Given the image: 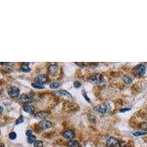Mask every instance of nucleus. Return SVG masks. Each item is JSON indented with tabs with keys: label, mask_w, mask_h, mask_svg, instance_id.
<instances>
[{
	"label": "nucleus",
	"mask_w": 147,
	"mask_h": 147,
	"mask_svg": "<svg viewBox=\"0 0 147 147\" xmlns=\"http://www.w3.org/2000/svg\"><path fill=\"white\" fill-rule=\"evenodd\" d=\"M133 71L136 75L140 77V76H143L145 74V73L146 71V66L144 65L139 64L133 68Z\"/></svg>",
	"instance_id": "f257e3e1"
},
{
	"label": "nucleus",
	"mask_w": 147,
	"mask_h": 147,
	"mask_svg": "<svg viewBox=\"0 0 147 147\" xmlns=\"http://www.w3.org/2000/svg\"><path fill=\"white\" fill-rule=\"evenodd\" d=\"M35 100L34 97L30 94H22L19 97V102L21 103H31Z\"/></svg>",
	"instance_id": "f03ea898"
},
{
	"label": "nucleus",
	"mask_w": 147,
	"mask_h": 147,
	"mask_svg": "<svg viewBox=\"0 0 147 147\" xmlns=\"http://www.w3.org/2000/svg\"><path fill=\"white\" fill-rule=\"evenodd\" d=\"M20 90L16 86H10L8 89V95L12 98H16L19 96Z\"/></svg>",
	"instance_id": "7ed1b4c3"
},
{
	"label": "nucleus",
	"mask_w": 147,
	"mask_h": 147,
	"mask_svg": "<svg viewBox=\"0 0 147 147\" xmlns=\"http://www.w3.org/2000/svg\"><path fill=\"white\" fill-rule=\"evenodd\" d=\"M52 122L49 121H47V120L41 121L38 123V127L41 130H47L49 128L52 127Z\"/></svg>",
	"instance_id": "20e7f679"
},
{
	"label": "nucleus",
	"mask_w": 147,
	"mask_h": 147,
	"mask_svg": "<svg viewBox=\"0 0 147 147\" xmlns=\"http://www.w3.org/2000/svg\"><path fill=\"white\" fill-rule=\"evenodd\" d=\"M95 110H96L98 113H99L105 114V113H107V112L108 110V106L106 104L97 105L95 107Z\"/></svg>",
	"instance_id": "39448f33"
},
{
	"label": "nucleus",
	"mask_w": 147,
	"mask_h": 147,
	"mask_svg": "<svg viewBox=\"0 0 147 147\" xmlns=\"http://www.w3.org/2000/svg\"><path fill=\"white\" fill-rule=\"evenodd\" d=\"M90 80L94 83H101L102 81V76L100 74H94L90 77Z\"/></svg>",
	"instance_id": "423d86ee"
},
{
	"label": "nucleus",
	"mask_w": 147,
	"mask_h": 147,
	"mask_svg": "<svg viewBox=\"0 0 147 147\" xmlns=\"http://www.w3.org/2000/svg\"><path fill=\"white\" fill-rule=\"evenodd\" d=\"M118 144V140L114 138H110L106 142V146L107 147H115Z\"/></svg>",
	"instance_id": "0eeeda50"
},
{
	"label": "nucleus",
	"mask_w": 147,
	"mask_h": 147,
	"mask_svg": "<svg viewBox=\"0 0 147 147\" xmlns=\"http://www.w3.org/2000/svg\"><path fill=\"white\" fill-rule=\"evenodd\" d=\"M63 136L65 138V139H68V140H72L74 137V132L73 130H66L63 133Z\"/></svg>",
	"instance_id": "6e6552de"
},
{
	"label": "nucleus",
	"mask_w": 147,
	"mask_h": 147,
	"mask_svg": "<svg viewBox=\"0 0 147 147\" xmlns=\"http://www.w3.org/2000/svg\"><path fill=\"white\" fill-rule=\"evenodd\" d=\"M47 80V77L45 74H40L38 76H37L35 79V82H40L42 84H44Z\"/></svg>",
	"instance_id": "1a4fd4ad"
},
{
	"label": "nucleus",
	"mask_w": 147,
	"mask_h": 147,
	"mask_svg": "<svg viewBox=\"0 0 147 147\" xmlns=\"http://www.w3.org/2000/svg\"><path fill=\"white\" fill-rule=\"evenodd\" d=\"M56 94L58 96H65V97H68V98H72V95L70 93H68L67 90H58V91H57Z\"/></svg>",
	"instance_id": "9d476101"
},
{
	"label": "nucleus",
	"mask_w": 147,
	"mask_h": 147,
	"mask_svg": "<svg viewBox=\"0 0 147 147\" xmlns=\"http://www.w3.org/2000/svg\"><path fill=\"white\" fill-rule=\"evenodd\" d=\"M29 63H23L21 65V71L24 73H28L30 71V68L29 67Z\"/></svg>",
	"instance_id": "9b49d317"
},
{
	"label": "nucleus",
	"mask_w": 147,
	"mask_h": 147,
	"mask_svg": "<svg viewBox=\"0 0 147 147\" xmlns=\"http://www.w3.org/2000/svg\"><path fill=\"white\" fill-rule=\"evenodd\" d=\"M49 72L50 74H54L57 73V71H58V66L56 64H52L50 65L49 66Z\"/></svg>",
	"instance_id": "f8f14e48"
},
{
	"label": "nucleus",
	"mask_w": 147,
	"mask_h": 147,
	"mask_svg": "<svg viewBox=\"0 0 147 147\" xmlns=\"http://www.w3.org/2000/svg\"><path fill=\"white\" fill-rule=\"evenodd\" d=\"M24 111H25L26 113H30V114H33L34 110H35V107L31 105H27L24 107Z\"/></svg>",
	"instance_id": "ddd939ff"
},
{
	"label": "nucleus",
	"mask_w": 147,
	"mask_h": 147,
	"mask_svg": "<svg viewBox=\"0 0 147 147\" xmlns=\"http://www.w3.org/2000/svg\"><path fill=\"white\" fill-rule=\"evenodd\" d=\"M46 115H47L46 112H45V111H39L34 115V117L35 118H38V119H41V118H45L46 116Z\"/></svg>",
	"instance_id": "4468645a"
},
{
	"label": "nucleus",
	"mask_w": 147,
	"mask_h": 147,
	"mask_svg": "<svg viewBox=\"0 0 147 147\" xmlns=\"http://www.w3.org/2000/svg\"><path fill=\"white\" fill-rule=\"evenodd\" d=\"M68 144L69 147H81V146L79 143V142L77 141V140H70Z\"/></svg>",
	"instance_id": "2eb2a0df"
},
{
	"label": "nucleus",
	"mask_w": 147,
	"mask_h": 147,
	"mask_svg": "<svg viewBox=\"0 0 147 147\" xmlns=\"http://www.w3.org/2000/svg\"><path fill=\"white\" fill-rule=\"evenodd\" d=\"M122 80H123V82H124L125 84H127V85H129V84H130V83L132 82V78H131L130 77L127 76V75L123 76V77H122Z\"/></svg>",
	"instance_id": "dca6fc26"
},
{
	"label": "nucleus",
	"mask_w": 147,
	"mask_h": 147,
	"mask_svg": "<svg viewBox=\"0 0 147 147\" xmlns=\"http://www.w3.org/2000/svg\"><path fill=\"white\" fill-rule=\"evenodd\" d=\"M32 86L34 88H37V89H43L44 88L43 84L40 83V82H34L32 83Z\"/></svg>",
	"instance_id": "f3484780"
},
{
	"label": "nucleus",
	"mask_w": 147,
	"mask_h": 147,
	"mask_svg": "<svg viewBox=\"0 0 147 147\" xmlns=\"http://www.w3.org/2000/svg\"><path fill=\"white\" fill-rule=\"evenodd\" d=\"M35 140H36V137L35 135H33L29 136L28 138H27V142L29 143H30V144L31 143H34L35 142Z\"/></svg>",
	"instance_id": "a211bd4d"
},
{
	"label": "nucleus",
	"mask_w": 147,
	"mask_h": 147,
	"mask_svg": "<svg viewBox=\"0 0 147 147\" xmlns=\"http://www.w3.org/2000/svg\"><path fill=\"white\" fill-rule=\"evenodd\" d=\"M60 84L58 82H52L50 84V88L52 89H57L60 87Z\"/></svg>",
	"instance_id": "6ab92c4d"
},
{
	"label": "nucleus",
	"mask_w": 147,
	"mask_h": 147,
	"mask_svg": "<svg viewBox=\"0 0 147 147\" xmlns=\"http://www.w3.org/2000/svg\"><path fill=\"white\" fill-rule=\"evenodd\" d=\"M24 121V117H23L22 115H20V116H19V118H18L16 120V125H18V124H20L23 123Z\"/></svg>",
	"instance_id": "aec40b11"
},
{
	"label": "nucleus",
	"mask_w": 147,
	"mask_h": 147,
	"mask_svg": "<svg viewBox=\"0 0 147 147\" xmlns=\"http://www.w3.org/2000/svg\"><path fill=\"white\" fill-rule=\"evenodd\" d=\"M43 143L41 140H35L34 143V146L35 147H43Z\"/></svg>",
	"instance_id": "412c9836"
},
{
	"label": "nucleus",
	"mask_w": 147,
	"mask_h": 147,
	"mask_svg": "<svg viewBox=\"0 0 147 147\" xmlns=\"http://www.w3.org/2000/svg\"><path fill=\"white\" fill-rule=\"evenodd\" d=\"M147 132H135L133 133V135L134 136H136V137H138V136H143V135H146Z\"/></svg>",
	"instance_id": "4be33fe9"
},
{
	"label": "nucleus",
	"mask_w": 147,
	"mask_h": 147,
	"mask_svg": "<svg viewBox=\"0 0 147 147\" xmlns=\"http://www.w3.org/2000/svg\"><path fill=\"white\" fill-rule=\"evenodd\" d=\"M16 137H17V135L15 132H12L9 134V138L10 140H15L16 138Z\"/></svg>",
	"instance_id": "5701e85b"
},
{
	"label": "nucleus",
	"mask_w": 147,
	"mask_h": 147,
	"mask_svg": "<svg viewBox=\"0 0 147 147\" xmlns=\"http://www.w3.org/2000/svg\"><path fill=\"white\" fill-rule=\"evenodd\" d=\"M82 95H83V96H84V98L85 99V100L88 102H89V103H91V101H90V99L88 98V96H87V94H86V92L85 91V90H82Z\"/></svg>",
	"instance_id": "b1692460"
},
{
	"label": "nucleus",
	"mask_w": 147,
	"mask_h": 147,
	"mask_svg": "<svg viewBox=\"0 0 147 147\" xmlns=\"http://www.w3.org/2000/svg\"><path fill=\"white\" fill-rule=\"evenodd\" d=\"M81 85H82V84H81V82H79V81H75V82H74V88H76L81 87Z\"/></svg>",
	"instance_id": "393cba45"
},
{
	"label": "nucleus",
	"mask_w": 147,
	"mask_h": 147,
	"mask_svg": "<svg viewBox=\"0 0 147 147\" xmlns=\"http://www.w3.org/2000/svg\"><path fill=\"white\" fill-rule=\"evenodd\" d=\"M140 128H141L142 130H145V131H147V123H143V124H141Z\"/></svg>",
	"instance_id": "a878e982"
},
{
	"label": "nucleus",
	"mask_w": 147,
	"mask_h": 147,
	"mask_svg": "<svg viewBox=\"0 0 147 147\" xmlns=\"http://www.w3.org/2000/svg\"><path fill=\"white\" fill-rule=\"evenodd\" d=\"M118 145L121 147H124L125 146V142L123 141V140H118Z\"/></svg>",
	"instance_id": "bb28decb"
},
{
	"label": "nucleus",
	"mask_w": 147,
	"mask_h": 147,
	"mask_svg": "<svg viewBox=\"0 0 147 147\" xmlns=\"http://www.w3.org/2000/svg\"><path fill=\"white\" fill-rule=\"evenodd\" d=\"M33 135V131H32V130H27V132H26V135H27V137H29V136H30V135Z\"/></svg>",
	"instance_id": "cd10ccee"
},
{
	"label": "nucleus",
	"mask_w": 147,
	"mask_h": 147,
	"mask_svg": "<svg viewBox=\"0 0 147 147\" xmlns=\"http://www.w3.org/2000/svg\"><path fill=\"white\" fill-rule=\"evenodd\" d=\"M130 110H131V108H124V109L120 110V113H124L127 111H130Z\"/></svg>",
	"instance_id": "c85d7f7f"
},
{
	"label": "nucleus",
	"mask_w": 147,
	"mask_h": 147,
	"mask_svg": "<svg viewBox=\"0 0 147 147\" xmlns=\"http://www.w3.org/2000/svg\"><path fill=\"white\" fill-rule=\"evenodd\" d=\"M0 64L1 65H11L12 63H0Z\"/></svg>",
	"instance_id": "c756f323"
},
{
	"label": "nucleus",
	"mask_w": 147,
	"mask_h": 147,
	"mask_svg": "<svg viewBox=\"0 0 147 147\" xmlns=\"http://www.w3.org/2000/svg\"><path fill=\"white\" fill-rule=\"evenodd\" d=\"M3 111V107L2 106H0V113H2Z\"/></svg>",
	"instance_id": "7c9ffc66"
},
{
	"label": "nucleus",
	"mask_w": 147,
	"mask_h": 147,
	"mask_svg": "<svg viewBox=\"0 0 147 147\" xmlns=\"http://www.w3.org/2000/svg\"><path fill=\"white\" fill-rule=\"evenodd\" d=\"M77 64L79 65H80V66H82V67L85 66V64H84V63H77Z\"/></svg>",
	"instance_id": "2f4dec72"
}]
</instances>
